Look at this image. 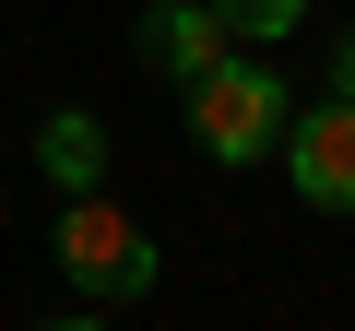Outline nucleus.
<instances>
[{
  "instance_id": "39448f33",
  "label": "nucleus",
  "mask_w": 355,
  "mask_h": 331,
  "mask_svg": "<svg viewBox=\"0 0 355 331\" xmlns=\"http://www.w3.org/2000/svg\"><path fill=\"white\" fill-rule=\"evenodd\" d=\"M36 178H48V190H60V202H71V190H95V178H107V118H95V107H60V118H48V130H36Z\"/></svg>"
},
{
  "instance_id": "20e7f679",
  "label": "nucleus",
  "mask_w": 355,
  "mask_h": 331,
  "mask_svg": "<svg viewBox=\"0 0 355 331\" xmlns=\"http://www.w3.org/2000/svg\"><path fill=\"white\" fill-rule=\"evenodd\" d=\"M225 48H237V36H225V12H214V0H154V12H142V60H154L178 95H190Z\"/></svg>"
},
{
  "instance_id": "0eeeda50",
  "label": "nucleus",
  "mask_w": 355,
  "mask_h": 331,
  "mask_svg": "<svg viewBox=\"0 0 355 331\" xmlns=\"http://www.w3.org/2000/svg\"><path fill=\"white\" fill-rule=\"evenodd\" d=\"M331 95H355V24L331 36Z\"/></svg>"
},
{
  "instance_id": "f03ea898",
  "label": "nucleus",
  "mask_w": 355,
  "mask_h": 331,
  "mask_svg": "<svg viewBox=\"0 0 355 331\" xmlns=\"http://www.w3.org/2000/svg\"><path fill=\"white\" fill-rule=\"evenodd\" d=\"M48 249H60V272H71V296H83V307H119V296H142V284H154V237H142L119 202H95V190H71V202H60V237H48Z\"/></svg>"
},
{
  "instance_id": "423d86ee",
  "label": "nucleus",
  "mask_w": 355,
  "mask_h": 331,
  "mask_svg": "<svg viewBox=\"0 0 355 331\" xmlns=\"http://www.w3.org/2000/svg\"><path fill=\"white\" fill-rule=\"evenodd\" d=\"M225 12V36H249V48H284L296 24H308V0H214Z\"/></svg>"
},
{
  "instance_id": "f257e3e1",
  "label": "nucleus",
  "mask_w": 355,
  "mask_h": 331,
  "mask_svg": "<svg viewBox=\"0 0 355 331\" xmlns=\"http://www.w3.org/2000/svg\"><path fill=\"white\" fill-rule=\"evenodd\" d=\"M284 118H296V95H284L272 60H214V71L190 83V142H202L214 166H261V154L284 142Z\"/></svg>"
},
{
  "instance_id": "7ed1b4c3",
  "label": "nucleus",
  "mask_w": 355,
  "mask_h": 331,
  "mask_svg": "<svg viewBox=\"0 0 355 331\" xmlns=\"http://www.w3.org/2000/svg\"><path fill=\"white\" fill-rule=\"evenodd\" d=\"M284 178L308 213H355V95H320L308 118H284Z\"/></svg>"
}]
</instances>
